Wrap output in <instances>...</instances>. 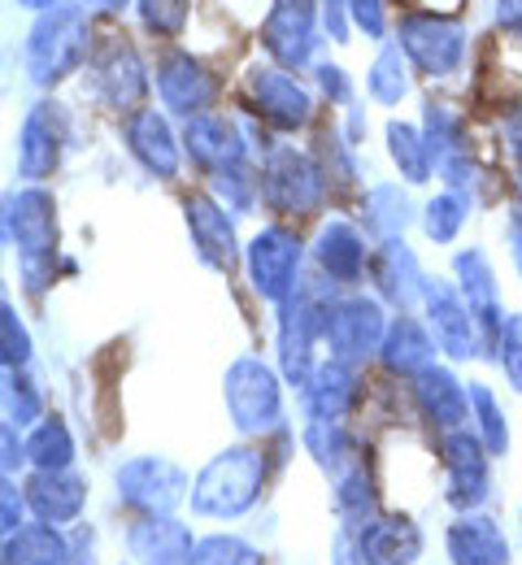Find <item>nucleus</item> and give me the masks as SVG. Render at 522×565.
<instances>
[{"label": "nucleus", "instance_id": "f257e3e1", "mask_svg": "<svg viewBox=\"0 0 522 565\" xmlns=\"http://www.w3.org/2000/svg\"><path fill=\"white\" fill-rule=\"evenodd\" d=\"M270 479V452L262 444H231L214 452L192 479V513L210 522H235L257 509Z\"/></svg>", "mask_w": 522, "mask_h": 565}, {"label": "nucleus", "instance_id": "f03ea898", "mask_svg": "<svg viewBox=\"0 0 522 565\" xmlns=\"http://www.w3.org/2000/svg\"><path fill=\"white\" fill-rule=\"evenodd\" d=\"M4 239L18 253V270L26 291H44L57 275V244H62V222L57 201L49 188L26 183L4 192Z\"/></svg>", "mask_w": 522, "mask_h": 565}, {"label": "nucleus", "instance_id": "7ed1b4c3", "mask_svg": "<svg viewBox=\"0 0 522 565\" xmlns=\"http://www.w3.org/2000/svg\"><path fill=\"white\" fill-rule=\"evenodd\" d=\"M92 62V18L83 0H62L44 13H35L26 44H22V66L35 87H57L71 74Z\"/></svg>", "mask_w": 522, "mask_h": 565}, {"label": "nucleus", "instance_id": "20e7f679", "mask_svg": "<svg viewBox=\"0 0 522 565\" xmlns=\"http://www.w3.org/2000/svg\"><path fill=\"white\" fill-rule=\"evenodd\" d=\"M335 305V282H305L279 305V374L288 387H305L318 370V344H327V313Z\"/></svg>", "mask_w": 522, "mask_h": 565}, {"label": "nucleus", "instance_id": "39448f33", "mask_svg": "<svg viewBox=\"0 0 522 565\" xmlns=\"http://www.w3.org/2000/svg\"><path fill=\"white\" fill-rule=\"evenodd\" d=\"M223 401L226 414H231V426L239 435H275L284 430V374L262 361L257 353L235 356L223 374Z\"/></svg>", "mask_w": 522, "mask_h": 565}, {"label": "nucleus", "instance_id": "423d86ee", "mask_svg": "<svg viewBox=\"0 0 522 565\" xmlns=\"http://www.w3.org/2000/svg\"><path fill=\"white\" fill-rule=\"evenodd\" d=\"M327 174L318 166L313 152H305L297 143H279L275 152H266L262 161V205L279 217H313L327 205Z\"/></svg>", "mask_w": 522, "mask_h": 565}, {"label": "nucleus", "instance_id": "0eeeda50", "mask_svg": "<svg viewBox=\"0 0 522 565\" xmlns=\"http://www.w3.org/2000/svg\"><path fill=\"white\" fill-rule=\"evenodd\" d=\"M300 270H305V244L297 231H288L284 222L262 226L248 244H244V275L257 300L266 305H284L300 287Z\"/></svg>", "mask_w": 522, "mask_h": 565}, {"label": "nucleus", "instance_id": "6e6552de", "mask_svg": "<svg viewBox=\"0 0 522 565\" xmlns=\"http://www.w3.org/2000/svg\"><path fill=\"white\" fill-rule=\"evenodd\" d=\"M396 44L405 49L409 66L427 78H452L470 57V35L457 18L418 13V9L396 22Z\"/></svg>", "mask_w": 522, "mask_h": 565}, {"label": "nucleus", "instance_id": "1a4fd4ad", "mask_svg": "<svg viewBox=\"0 0 522 565\" xmlns=\"http://www.w3.org/2000/svg\"><path fill=\"white\" fill-rule=\"evenodd\" d=\"M244 96H248V109L275 131L292 136L313 122V92L297 74L275 66V62H253L244 71Z\"/></svg>", "mask_w": 522, "mask_h": 565}, {"label": "nucleus", "instance_id": "9d476101", "mask_svg": "<svg viewBox=\"0 0 522 565\" xmlns=\"http://www.w3.org/2000/svg\"><path fill=\"white\" fill-rule=\"evenodd\" d=\"M440 466H445V500L457 513H479L492 495V452L483 448L479 430L457 426L440 439Z\"/></svg>", "mask_w": 522, "mask_h": 565}, {"label": "nucleus", "instance_id": "9b49d317", "mask_svg": "<svg viewBox=\"0 0 522 565\" xmlns=\"http://www.w3.org/2000/svg\"><path fill=\"white\" fill-rule=\"evenodd\" d=\"M114 488H118V500L136 513H174L179 504H188L192 479L179 461L145 452V457H131L118 466Z\"/></svg>", "mask_w": 522, "mask_h": 565}, {"label": "nucleus", "instance_id": "f8f14e48", "mask_svg": "<svg viewBox=\"0 0 522 565\" xmlns=\"http://www.w3.org/2000/svg\"><path fill=\"white\" fill-rule=\"evenodd\" d=\"M387 327H392V318H387L379 296H366V291L335 296V305L327 313V349L340 361L362 365V361L379 356Z\"/></svg>", "mask_w": 522, "mask_h": 565}, {"label": "nucleus", "instance_id": "ddd939ff", "mask_svg": "<svg viewBox=\"0 0 522 565\" xmlns=\"http://www.w3.org/2000/svg\"><path fill=\"white\" fill-rule=\"evenodd\" d=\"M423 313H427V327L440 344V353H448L452 361H475L488 349V335L475 318V309L466 305V296L457 291V282L448 279H427L423 291Z\"/></svg>", "mask_w": 522, "mask_h": 565}, {"label": "nucleus", "instance_id": "4468645a", "mask_svg": "<svg viewBox=\"0 0 522 565\" xmlns=\"http://www.w3.org/2000/svg\"><path fill=\"white\" fill-rule=\"evenodd\" d=\"M262 49L284 71L313 66L318 53V4L313 0H275L262 22Z\"/></svg>", "mask_w": 522, "mask_h": 565}, {"label": "nucleus", "instance_id": "2eb2a0df", "mask_svg": "<svg viewBox=\"0 0 522 565\" xmlns=\"http://www.w3.org/2000/svg\"><path fill=\"white\" fill-rule=\"evenodd\" d=\"M183 222H188V235H192V248H196L201 266L231 275L244 262V244L235 239V217L210 192L183 196Z\"/></svg>", "mask_w": 522, "mask_h": 565}, {"label": "nucleus", "instance_id": "dca6fc26", "mask_svg": "<svg viewBox=\"0 0 522 565\" xmlns=\"http://www.w3.org/2000/svg\"><path fill=\"white\" fill-rule=\"evenodd\" d=\"M157 96H161V109L174 114V118H196V114H210L214 100H219V78L210 74V66L183 49L166 53L157 62Z\"/></svg>", "mask_w": 522, "mask_h": 565}, {"label": "nucleus", "instance_id": "f3484780", "mask_svg": "<svg viewBox=\"0 0 522 565\" xmlns=\"http://www.w3.org/2000/svg\"><path fill=\"white\" fill-rule=\"evenodd\" d=\"M92 83H96V96L118 109V114H136L140 100L149 96V71L140 62V53L122 40V35H109V44H100L92 53Z\"/></svg>", "mask_w": 522, "mask_h": 565}, {"label": "nucleus", "instance_id": "a211bd4d", "mask_svg": "<svg viewBox=\"0 0 522 565\" xmlns=\"http://www.w3.org/2000/svg\"><path fill=\"white\" fill-rule=\"evenodd\" d=\"M313 266L322 270V279H331L335 287H353V282L366 279L371 270V244H366V231L353 222V217H327L313 235Z\"/></svg>", "mask_w": 522, "mask_h": 565}, {"label": "nucleus", "instance_id": "6ab92c4d", "mask_svg": "<svg viewBox=\"0 0 522 565\" xmlns=\"http://www.w3.org/2000/svg\"><path fill=\"white\" fill-rule=\"evenodd\" d=\"M62 152H66L62 105H53V100L31 105L22 127H18V174L26 183H44L62 166Z\"/></svg>", "mask_w": 522, "mask_h": 565}, {"label": "nucleus", "instance_id": "aec40b11", "mask_svg": "<svg viewBox=\"0 0 522 565\" xmlns=\"http://www.w3.org/2000/svg\"><path fill=\"white\" fill-rule=\"evenodd\" d=\"M127 152L149 170L157 183H174L183 170V136L170 127L166 109H136L122 127Z\"/></svg>", "mask_w": 522, "mask_h": 565}, {"label": "nucleus", "instance_id": "412c9836", "mask_svg": "<svg viewBox=\"0 0 522 565\" xmlns=\"http://www.w3.org/2000/svg\"><path fill=\"white\" fill-rule=\"evenodd\" d=\"M248 131L244 122L226 118V114H196L183 122V152L192 157V166H201L205 174L226 170V166H239L248 161Z\"/></svg>", "mask_w": 522, "mask_h": 565}, {"label": "nucleus", "instance_id": "4be33fe9", "mask_svg": "<svg viewBox=\"0 0 522 565\" xmlns=\"http://www.w3.org/2000/svg\"><path fill=\"white\" fill-rule=\"evenodd\" d=\"M192 553H196V535L174 513H140L127 526L131 565H188Z\"/></svg>", "mask_w": 522, "mask_h": 565}, {"label": "nucleus", "instance_id": "5701e85b", "mask_svg": "<svg viewBox=\"0 0 522 565\" xmlns=\"http://www.w3.org/2000/svg\"><path fill=\"white\" fill-rule=\"evenodd\" d=\"M353 540L366 565H414L427 548V535L409 513H374L353 531Z\"/></svg>", "mask_w": 522, "mask_h": 565}, {"label": "nucleus", "instance_id": "b1692460", "mask_svg": "<svg viewBox=\"0 0 522 565\" xmlns=\"http://www.w3.org/2000/svg\"><path fill=\"white\" fill-rule=\"evenodd\" d=\"M452 282L457 291L466 296V305L475 309L483 335H488V349H497V331L505 322V309H501V287H497V270L488 262V253L479 244L470 248H457L452 253Z\"/></svg>", "mask_w": 522, "mask_h": 565}, {"label": "nucleus", "instance_id": "393cba45", "mask_svg": "<svg viewBox=\"0 0 522 565\" xmlns=\"http://www.w3.org/2000/svg\"><path fill=\"white\" fill-rule=\"evenodd\" d=\"M300 401H305V414L309 418L344 423L358 409V401H362V374H358V365L353 361H340V356L318 361V370L300 387Z\"/></svg>", "mask_w": 522, "mask_h": 565}, {"label": "nucleus", "instance_id": "a878e982", "mask_svg": "<svg viewBox=\"0 0 522 565\" xmlns=\"http://www.w3.org/2000/svg\"><path fill=\"white\" fill-rule=\"evenodd\" d=\"M409 383H414L409 396H414V409L423 414V423L440 426V430H457L470 423V387L448 365H427Z\"/></svg>", "mask_w": 522, "mask_h": 565}, {"label": "nucleus", "instance_id": "bb28decb", "mask_svg": "<svg viewBox=\"0 0 522 565\" xmlns=\"http://www.w3.org/2000/svg\"><path fill=\"white\" fill-rule=\"evenodd\" d=\"M371 275L379 282V296L387 305H396L401 313H409L414 305H423V291H427V275L414 257V248L405 244V235L396 239H383L374 248V262H371Z\"/></svg>", "mask_w": 522, "mask_h": 565}, {"label": "nucleus", "instance_id": "cd10ccee", "mask_svg": "<svg viewBox=\"0 0 522 565\" xmlns=\"http://www.w3.org/2000/svg\"><path fill=\"white\" fill-rule=\"evenodd\" d=\"M445 553L452 565H510V540L488 513H457L445 531Z\"/></svg>", "mask_w": 522, "mask_h": 565}, {"label": "nucleus", "instance_id": "c85d7f7f", "mask_svg": "<svg viewBox=\"0 0 522 565\" xmlns=\"http://www.w3.org/2000/svg\"><path fill=\"white\" fill-rule=\"evenodd\" d=\"M22 492H26L31 513L40 522H53V526H71L87 509V483L75 470H31Z\"/></svg>", "mask_w": 522, "mask_h": 565}, {"label": "nucleus", "instance_id": "c756f323", "mask_svg": "<svg viewBox=\"0 0 522 565\" xmlns=\"http://www.w3.org/2000/svg\"><path fill=\"white\" fill-rule=\"evenodd\" d=\"M436 335L432 327H423L414 313H401L392 318L387 335H383V349H379V365L392 374V379H418L427 365H436Z\"/></svg>", "mask_w": 522, "mask_h": 565}, {"label": "nucleus", "instance_id": "7c9ffc66", "mask_svg": "<svg viewBox=\"0 0 522 565\" xmlns=\"http://www.w3.org/2000/svg\"><path fill=\"white\" fill-rule=\"evenodd\" d=\"M300 444H305V452L318 461V470L331 475V479H340V475H349V470L362 466V448H358L353 430H349L344 423L309 418L305 430H300Z\"/></svg>", "mask_w": 522, "mask_h": 565}, {"label": "nucleus", "instance_id": "2f4dec72", "mask_svg": "<svg viewBox=\"0 0 522 565\" xmlns=\"http://www.w3.org/2000/svg\"><path fill=\"white\" fill-rule=\"evenodd\" d=\"M4 565H71V535L53 522H26L4 535Z\"/></svg>", "mask_w": 522, "mask_h": 565}, {"label": "nucleus", "instance_id": "473e14b6", "mask_svg": "<svg viewBox=\"0 0 522 565\" xmlns=\"http://www.w3.org/2000/svg\"><path fill=\"white\" fill-rule=\"evenodd\" d=\"M418 217L423 213L414 210V201H409V192L401 183H374V188H366V196H362V222H366V231H374L379 239L405 235Z\"/></svg>", "mask_w": 522, "mask_h": 565}, {"label": "nucleus", "instance_id": "72a5a7b5", "mask_svg": "<svg viewBox=\"0 0 522 565\" xmlns=\"http://www.w3.org/2000/svg\"><path fill=\"white\" fill-rule=\"evenodd\" d=\"M383 140H387V157H392V166H396V174H401L405 183H414V188L432 183L436 157H432V148L423 140V127H409V122L392 118V122L383 127Z\"/></svg>", "mask_w": 522, "mask_h": 565}, {"label": "nucleus", "instance_id": "f704fd0d", "mask_svg": "<svg viewBox=\"0 0 522 565\" xmlns=\"http://www.w3.org/2000/svg\"><path fill=\"white\" fill-rule=\"evenodd\" d=\"M26 457H31V470H71L78 457V444H75V430L66 426V418L49 414L44 423L31 426Z\"/></svg>", "mask_w": 522, "mask_h": 565}, {"label": "nucleus", "instance_id": "c9c22d12", "mask_svg": "<svg viewBox=\"0 0 522 565\" xmlns=\"http://www.w3.org/2000/svg\"><path fill=\"white\" fill-rule=\"evenodd\" d=\"M423 140L432 148L436 166H445L448 157L466 152L470 143H466V118H461V109L448 105V100H427L423 105Z\"/></svg>", "mask_w": 522, "mask_h": 565}, {"label": "nucleus", "instance_id": "e433bc0d", "mask_svg": "<svg viewBox=\"0 0 522 565\" xmlns=\"http://www.w3.org/2000/svg\"><path fill=\"white\" fill-rule=\"evenodd\" d=\"M366 92H371L379 105H401L409 96V57L396 40H383L379 57L366 71Z\"/></svg>", "mask_w": 522, "mask_h": 565}, {"label": "nucleus", "instance_id": "4c0bfd02", "mask_svg": "<svg viewBox=\"0 0 522 565\" xmlns=\"http://www.w3.org/2000/svg\"><path fill=\"white\" fill-rule=\"evenodd\" d=\"M331 500H335V513H340V522L349 531H358L362 522H371L374 513H379V492H374V479L371 470H366V461L358 470H349V475L335 479Z\"/></svg>", "mask_w": 522, "mask_h": 565}, {"label": "nucleus", "instance_id": "58836bf2", "mask_svg": "<svg viewBox=\"0 0 522 565\" xmlns=\"http://www.w3.org/2000/svg\"><path fill=\"white\" fill-rule=\"evenodd\" d=\"M470 387V423L479 430L483 448L492 457H505L510 452V423H505V409L497 401V392L488 383H466Z\"/></svg>", "mask_w": 522, "mask_h": 565}, {"label": "nucleus", "instance_id": "ea45409f", "mask_svg": "<svg viewBox=\"0 0 522 565\" xmlns=\"http://www.w3.org/2000/svg\"><path fill=\"white\" fill-rule=\"evenodd\" d=\"M210 196L231 213H248L262 201V170H253L248 161L239 166H226L210 174Z\"/></svg>", "mask_w": 522, "mask_h": 565}, {"label": "nucleus", "instance_id": "a19ab883", "mask_svg": "<svg viewBox=\"0 0 522 565\" xmlns=\"http://www.w3.org/2000/svg\"><path fill=\"white\" fill-rule=\"evenodd\" d=\"M44 392L26 370H4V423L35 426L44 423Z\"/></svg>", "mask_w": 522, "mask_h": 565}, {"label": "nucleus", "instance_id": "79ce46f5", "mask_svg": "<svg viewBox=\"0 0 522 565\" xmlns=\"http://www.w3.org/2000/svg\"><path fill=\"white\" fill-rule=\"evenodd\" d=\"M188 565H266V553L253 540H244V535L214 531V535L196 540V553H192Z\"/></svg>", "mask_w": 522, "mask_h": 565}, {"label": "nucleus", "instance_id": "37998d69", "mask_svg": "<svg viewBox=\"0 0 522 565\" xmlns=\"http://www.w3.org/2000/svg\"><path fill=\"white\" fill-rule=\"evenodd\" d=\"M466 213L470 205L461 201V196H452V192H440V196H432L427 205H423V235L432 239V244H452L457 235H461V226H466Z\"/></svg>", "mask_w": 522, "mask_h": 565}, {"label": "nucleus", "instance_id": "c03bdc74", "mask_svg": "<svg viewBox=\"0 0 522 565\" xmlns=\"http://www.w3.org/2000/svg\"><path fill=\"white\" fill-rule=\"evenodd\" d=\"M353 148L358 143L344 140L335 127H322L318 131V166H322V174H327V183H335V188H349L353 179H358V161H353Z\"/></svg>", "mask_w": 522, "mask_h": 565}, {"label": "nucleus", "instance_id": "a18cd8bd", "mask_svg": "<svg viewBox=\"0 0 522 565\" xmlns=\"http://www.w3.org/2000/svg\"><path fill=\"white\" fill-rule=\"evenodd\" d=\"M31 353H35V344H31V331L18 313V305L0 300V365L4 370H26Z\"/></svg>", "mask_w": 522, "mask_h": 565}, {"label": "nucleus", "instance_id": "49530a36", "mask_svg": "<svg viewBox=\"0 0 522 565\" xmlns=\"http://www.w3.org/2000/svg\"><path fill=\"white\" fill-rule=\"evenodd\" d=\"M440 174H445V192H452V196H461L466 205H479L483 201V166L470 157V148L466 152H457V157H448L445 166H440Z\"/></svg>", "mask_w": 522, "mask_h": 565}, {"label": "nucleus", "instance_id": "de8ad7c7", "mask_svg": "<svg viewBox=\"0 0 522 565\" xmlns=\"http://www.w3.org/2000/svg\"><path fill=\"white\" fill-rule=\"evenodd\" d=\"M136 9H140V22L149 26L152 35H161V40H179L183 26H188V9H192V0H136Z\"/></svg>", "mask_w": 522, "mask_h": 565}, {"label": "nucleus", "instance_id": "09e8293b", "mask_svg": "<svg viewBox=\"0 0 522 565\" xmlns=\"http://www.w3.org/2000/svg\"><path fill=\"white\" fill-rule=\"evenodd\" d=\"M497 365L505 370V379H510V387L522 396V313H505V322H501V331H497Z\"/></svg>", "mask_w": 522, "mask_h": 565}, {"label": "nucleus", "instance_id": "8fccbe9b", "mask_svg": "<svg viewBox=\"0 0 522 565\" xmlns=\"http://www.w3.org/2000/svg\"><path fill=\"white\" fill-rule=\"evenodd\" d=\"M349 13L366 40H379V44L387 40V4L383 0H349Z\"/></svg>", "mask_w": 522, "mask_h": 565}, {"label": "nucleus", "instance_id": "3c124183", "mask_svg": "<svg viewBox=\"0 0 522 565\" xmlns=\"http://www.w3.org/2000/svg\"><path fill=\"white\" fill-rule=\"evenodd\" d=\"M26 513H31L26 492H22L13 479H4V483H0V531H4V535L22 531V526H26Z\"/></svg>", "mask_w": 522, "mask_h": 565}, {"label": "nucleus", "instance_id": "603ef678", "mask_svg": "<svg viewBox=\"0 0 522 565\" xmlns=\"http://www.w3.org/2000/svg\"><path fill=\"white\" fill-rule=\"evenodd\" d=\"M313 83H318V92L331 96L335 105H353V83H349L344 66H335V62H313Z\"/></svg>", "mask_w": 522, "mask_h": 565}, {"label": "nucleus", "instance_id": "864d4df0", "mask_svg": "<svg viewBox=\"0 0 522 565\" xmlns=\"http://www.w3.org/2000/svg\"><path fill=\"white\" fill-rule=\"evenodd\" d=\"M18 430H22V426H13V423L0 426V470H4V479L22 475V470L31 466V457H26V439H18Z\"/></svg>", "mask_w": 522, "mask_h": 565}, {"label": "nucleus", "instance_id": "5fc2aeb1", "mask_svg": "<svg viewBox=\"0 0 522 565\" xmlns=\"http://www.w3.org/2000/svg\"><path fill=\"white\" fill-rule=\"evenodd\" d=\"M318 18H322V31L331 44H349V31H353L349 0H318Z\"/></svg>", "mask_w": 522, "mask_h": 565}, {"label": "nucleus", "instance_id": "6e6d98bb", "mask_svg": "<svg viewBox=\"0 0 522 565\" xmlns=\"http://www.w3.org/2000/svg\"><path fill=\"white\" fill-rule=\"evenodd\" d=\"M497 26L505 35H522V0H497Z\"/></svg>", "mask_w": 522, "mask_h": 565}, {"label": "nucleus", "instance_id": "4d7b16f0", "mask_svg": "<svg viewBox=\"0 0 522 565\" xmlns=\"http://www.w3.org/2000/svg\"><path fill=\"white\" fill-rule=\"evenodd\" d=\"M505 143H510V157H514V166L522 170V100L510 109V118H505Z\"/></svg>", "mask_w": 522, "mask_h": 565}, {"label": "nucleus", "instance_id": "13d9d810", "mask_svg": "<svg viewBox=\"0 0 522 565\" xmlns=\"http://www.w3.org/2000/svg\"><path fill=\"white\" fill-rule=\"evenodd\" d=\"M505 239H510V257H514V266H519V279H522V222L510 217V231H505Z\"/></svg>", "mask_w": 522, "mask_h": 565}, {"label": "nucleus", "instance_id": "bf43d9fd", "mask_svg": "<svg viewBox=\"0 0 522 565\" xmlns=\"http://www.w3.org/2000/svg\"><path fill=\"white\" fill-rule=\"evenodd\" d=\"M83 4H87V9H105V13H122L131 0H83Z\"/></svg>", "mask_w": 522, "mask_h": 565}, {"label": "nucleus", "instance_id": "052dcab7", "mask_svg": "<svg viewBox=\"0 0 522 565\" xmlns=\"http://www.w3.org/2000/svg\"><path fill=\"white\" fill-rule=\"evenodd\" d=\"M18 9H31V13H44V9H53V4H62V0H13Z\"/></svg>", "mask_w": 522, "mask_h": 565}, {"label": "nucleus", "instance_id": "680f3d73", "mask_svg": "<svg viewBox=\"0 0 522 565\" xmlns=\"http://www.w3.org/2000/svg\"><path fill=\"white\" fill-rule=\"evenodd\" d=\"M118 565H131V562H118Z\"/></svg>", "mask_w": 522, "mask_h": 565}]
</instances>
